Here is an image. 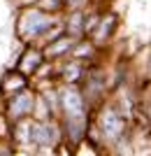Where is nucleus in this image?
<instances>
[{"mask_svg": "<svg viewBox=\"0 0 151 156\" xmlns=\"http://www.w3.org/2000/svg\"><path fill=\"white\" fill-rule=\"evenodd\" d=\"M28 77L26 75H21L19 70H9L2 77V82H0V93L5 98H9V96H14V93H19V91H23V89H28Z\"/></svg>", "mask_w": 151, "mask_h": 156, "instance_id": "7", "label": "nucleus"}, {"mask_svg": "<svg viewBox=\"0 0 151 156\" xmlns=\"http://www.w3.org/2000/svg\"><path fill=\"white\" fill-rule=\"evenodd\" d=\"M63 140V130L56 119L49 121H37L30 119V128H28V144H33L35 149H53L58 147Z\"/></svg>", "mask_w": 151, "mask_h": 156, "instance_id": "2", "label": "nucleus"}, {"mask_svg": "<svg viewBox=\"0 0 151 156\" xmlns=\"http://www.w3.org/2000/svg\"><path fill=\"white\" fill-rule=\"evenodd\" d=\"M56 26L51 14L42 12L37 7H28L19 14V23H16V33H19V40L26 42V44H33L37 40L46 37L49 30Z\"/></svg>", "mask_w": 151, "mask_h": 156, "instance_id": "1", "label": "nucleus"}, {"mask_svg": "<svg viewBox=\"0 0 151 156\" xmlns=\"http://www.w3.org/2000/svg\"><path fill=\"white\" fill-rule=\"evenodd\" d=\"M35 98H37V91H33L30 86L7 98V105H5V119L9 121V126H12V124H19V121H26V119H33V112H35Z\"/></svg>", "mask_w": 151, "mask_h": 156, "instance_id": "3", "label": "nucleus"}, {"mask_svg": "<svg viewBox=\"0 0 151 156\" xmlns=\"http://www.w3.org/2000/svg\"><path fill=\"white\" fill-rule=\"evenodd\" d=\"M88 0H63V7H67L70 12H77V9H84V5Z\"/></svg>", "mask_w": 151, "mask_h": 156, "instance_id": "12", "label": "nucleus"}, {"mask_svg": "<svg viewBox=\"0 0 151 156\" xmlns=\"http://www.w3.org/2000/svg\"><path fill=\"white\" fill-rule=\"evenodd\" d=\"M77 40L70 37V35H58L56 40H51V42H46L44 49H42V54H44V61H58V58H67L70 56V51H72V47Z\"/></svg>", "mask_w": 151, "mask_h": 156, "instance_id": "6", "label": "nucleus"}, {"mask_svg": "<svg viewBox=\"0 0 151 156\" xmlns=\"http://www.w3.org/2000/svg\"><path fill=\"white\" fill-rule=\"evenodd\" d=\"M114 28H116V16H114V14H109V16H100L95 30L91 33V35H93V42H95V44H102L105 40L112 37Z\"/></svg>", "mask_w": 151, "mask_h": 156, "instance_id": "9", "label": "nucleus"}, {"mask_svg": "<svg viewBox=\"0 0 151 156\" xmlns=\"http://www.w3.org/2000/svg\"><path fill=\"white\" fill-rule=\"evenodd\" d=\"M63 30H65V35H70V37H74V40L84 37V12H81V9L70 12L67 21L63 23Z\"/></svg>", "mask_w": 151, "mask_h": 156, "instance_id": "10", "label": "nucleus"}, {"mask_svg": "<svg viewBox=\"0 0 151 156\" xmlns=\"http://www.w3.org/2000/svg\"><path fill=\"white\" fill-rule=\"evenodd\" d=\"M42 65H44V54L39 47H28L26 51L21 54L19 63H16V70L21 75H26V77H35L39 70H42Z\"/></svg>", "mask_w": 151, "mask_h": 156, "instance_id": "5", "label": "nucleus"}, {"mask_svg": "<svg viewBox=\"0 0 151 156\" xmlns=\"http://www.w3.org/2000/svg\"><path fill=\"white\" fill-rule=\"evenodd\" d=\"M98 130H100V135H102L105 142H109V144L121 142L123 135H125L123 114H121L116 107H112V105H105L98 114Z\"/></svg>", "mask_w": 151, "mask_h": 156, "instance_id": "4", "label": "nucleus"}, {"mask_svg": "<svg viewBox=\"0 0 151 156\" xmlns=\"http://www.w3.org/2000/svg\"><path fill=\"white\" fill-rule=\"evenodd\" d=\"M86 70H84V63L81 61H74V58H67L65 65L60 68V77H63V84H70V86H77L81 79H84Z\"/></svg>", "mask_w": 151, "mask_h": 156, "instance_id": "8", "label": "nucleus"}, {"mask_svg": "<svg viewBox=\"0 0 151 156\" xmlns=\"http://www.w3.org/2000/svg\"><path fill=\"white\" fill-rule=\"evenodd\" d=\"M37 9H42V12L53 16V14H58L65 7H63V0H37Z\"/></svg>", "mask_w": 151, "mask_h": 156, "instance_id": "11", "label": "nucleus"}]
</instances>
